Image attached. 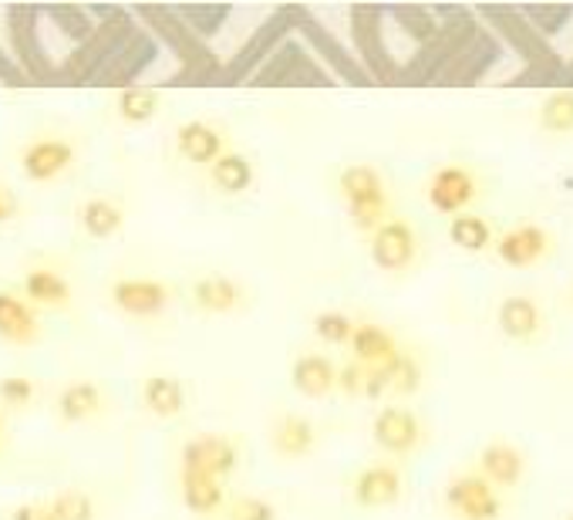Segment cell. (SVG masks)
Instances as JSON below:
<instances>
[{
    "label": "cell",
    "instance_id": "d4e9b609",
    "mask_svg": "<svg viewBox=\"0 0 573 520\" xmlns=\"http://www.w3.org/2000/svg\"><path fill=\"white\" fill-rule=\"evenodd\" d=\"M449 240L459 250H465V253H483V250L496 247L493 227L480 214H459V217H452L449 220Z\"/></svg>",
    "mask_w": 573,
    "mask_h": 520
},
{
    "label": "cell",
    "instance_id": "4fadbf2b",
    "mask_svg": "<svg viewBox=\"0 0 573 520\" xmlns=\"http://www.w3.org/2000/svg\"><path fill=\"white\" fill-rule=\"evenodd\" d=\"M351 351H354V361L364 369H388L392 361L401 355L395 335L382 325H361L357 322V332L351 338Z\"/></svg>",
    "mask_w": 573,
    "mask_h": 520
},
{
    "label": "cell",
    "instance_id": "d590c367",
    "mask_svg": "<svg viewBox=\"0 0 573 520\" xmlns=\"http://www.w3.org/2000/svg\"><path fill=\"white\" fill-rule=\"evenodd\" d=\"M37 520H58V517H55V510H51V503H41V510H37Z\"/></svg>",
    "mask_w": 573,
    "mask_h": 520
},
{
    "label": "cell",
    "instance_id": "ba28073f",
    "mask_svg": "<svg viewBox=\"0 0 573 520\" xmlns=\"http://www.w3.org/2000/svg\"><path fill=\"white\" fill-rule=\"evenodd\" d=\"M496 257L503 260L506 268H533L550 253V234L537 224H524L513 227L503 237H496Z\"/></svg>",
    "mask_w": 573,
    "mask_h": 520
},
{
    "label": "cell",
    "instance_id": "7402d4cb",
    "mask_svg": "<svg viewBox=\"0 0 573 520\" xmlns=\"http://www.w3.org/2000/svg\"><path fill=\"white\" fill-rule=\"evenodd\" d=\"M78 217H81L85 234L95 237V240H109V237H115V234L122 230V224H125V210H122V206H119L115 199H106V196H91V199H85Z\"/></svg>",
    "mask_w": 573,
    "mask_h": 520
},
{
    "label": "cell",
    "instance_id": "d6986e66",
    "mask_svg": "<svg viewBox=\"0 0 573 520\" xmlns=\"http://www.w3.org/2000/svg\"><path fill=\"white\" fill-rule=\"evenodd\" d=\"M142 402L159 420H176L186 409V389L176 376H148L142 386Z\"/></svg>",
    "mask_w": 573,
    "mask_h": 520
},
{
    "label": "cell",
    "instance_id": "30bf717a",
    "mask_svg": "<svg viewBox=\"0 0 573 520\" xmlns=\"http://www.w3.org/2000/svg\"><path fill=\"white\" fill-rule=\"evenodd\" d=\"M71 163H75V145L65 142V139H37L21 155V170L34 183L58 180Z\"/></svg>",
    "mask_w": 573,
    "mask_h": 520
},
{
    "label": "cell",
    "instance_id": "8992f818",
    "mask_svg": "<svg viewBox=\"0 0 573 520\" xmlns=\"http://www.w3.org/2000/svg\"><path fill=\"white\" fill-rule=\"evenodd\" d=\"M480 196V180L465 166H442L429 183V203L445 217L469 214V203Z\"/></svg>",
    "mask_w": 573,
    "mask_h": 520
},
{
    "label": "cell",
    "instance_id": "44dd1931",
    "mask_svg": "<svg viewBox=\"0 0 573 520\" xmlns=\"http://www.w3.org/2000/svg\"><path fill=\"white\" fill-rule=\"evenodd\" d=\"M253 180H256V170H253V163L246 160L243 152H223L220 160L210 166V183L223 193V196H240V193H246L250 186H253Z\"/></svg>",
    "mask_w": 573,
    "mask_h": 520
},
{
    "label": "cell",
    "instance_id": "83f0119b",
    "mask_svg": "<svg viewBox=\"0 0 573 520\" xmlns=\"http://www.w3.org/2000/svg\"><path fill=\"white\" fill-rule=\"evenodd\" d=\"M422 389V361L411 351H401L388 366V392L395 396H415Z\"/></svg>",
    "mask_w": 573,
    "mask_h": 520
},
{
    "label": "cell",
    "instance_id": "7a4b0ae2",
    "mask_svg": "<svg viewBox=\"0 0 573 520\" xmlns=\"http://www.w3.org/2000/svg\"><path fill=\"white\" fill-rule=\"evenodd\" d=\"M445 507L459 520H499L503 500L483 474H462L445 490Z\"/></svg>",
    "mask_w": 573,
    "mask_h": 520
},
{
    "label": "cell",
    "instance_id": "603a6c76",
    "mask_svg": "<svg viewBox=\"0 0 573 520\" xmlns=\"http://www.w3.org/2000/svg\"><path fill=\"white\" fill-rule=\"evenodd\" d=\"M24 301L41 307H65L71 304V284L51 268H34L24 278Z\"/></svg>",
    "mask_w": 573,
    "mask_h": 520
},
{
    "label": "cell",
    "instance_id": "5b68a950",
    "mask_svg": "<svg viewBox=\"0 0 573 520\" xmlns=\"http://www.w3.org/2000/svg\"><path fill=\"white\" fill-rule=\"evenodd\" d=\"M372 436H375V443L385 453L408 456V453L419 449V443H422V423H419V415H415L411 409H405V405H385L375 415Z\"/></svg>",
    "mask_w": 573,
    "mask_h": 520
},
{
    "label": "cell",
    "instance_id": "3957f363",
    "mask_svg": "<svg viewBox=\"0 0 573 520\" xmlns=\"http://www.w3.org/2000/svg\"><path fill=\"white\" fill-rule=\"evenodd\" d=\"M368 250L378 271L401 274L415 264V257H419V237H415V227L408 220H388L372 234Z\"/></svg>",
    "mask_w": 573,
    "mask_h": 520
},
{
    "label": "cell",
    "instance_id": "6da1fadb",
    "mask_svg": "<svg viewBox=\"0 0 573 520\" xmlns=\"http://www.w3.org/2000/svg\"><path fill=\"white\" fill-rule=\"evenodd\" d=\"M338 189L348 203L351 224L357 230L372 237L382 224H388L385 220L388 217V189H385V180L378 176V170L354 163L338 176Z\"/></svg>",
    "mask_w": 573,
    "mask_h": 520
},
{
    "label": "cell",
    "instance_id": "ffe728a7",
    "mask_svg": "<svg viewBox=\"0 0 573 520\" xmlns=\"http://www.w3.org/2000/svg\"><path fill=\"white\" fill-rule=\"evenodd\" d=\"M318 446V430L315 423L307 420V415H284V420L277 423L274 430V449L287 459H300L307 453H315Z\"/></svg>",
    "mask_w": 573,
    "mask_h": 520
},
{
    "label": "cell",
    "instance_id": "f546056e",
    "mask_svg": "<svg viewBox=\"0 0 573 520\" xmlns=\"http://www.w3.org/2000/svg\"><path fill=\"white\" fill-rule=\"evenodd\" d=\"M51 510H55L58 520H95V500L85 490H65L51 500Z\"/></svg>",
    "mask_w": 573,
    "mask_h": 520
},
{
    "label": "cell",
    "instance_id": "4316f807",
    "mask_svg": "<svg viewBox=\"0 0 573 520\" xmlns=\"http://www.w3.org/2000/svg\"><path fill=\"white\" fill-rule=\"evenodd\" d=\"M540 126L553 136L573 132V91H550L540 106Z\"/></svg>",
    "mask_w": 573,
    "mask_h": 520
},
{
    "label": "cell",
    "instance_id": "7c38bea8",
    "mask_svg": "<svg viewBox=\"0 0 573 520\" xmlns=\"http://www.w3.org/2000/svg\"><path fill=\"white\" fill-rule=\"evenodd\" d=\"M496 325L509 342H533L543 328V315L533 297L527 294H513L499 304L496 311Z\"/></svg>",
    "mask_w": 573,
    "mask_h": 520
},
{
    "label": "cell",
    "instance_id": "9a60e30c",
    "mask_svg": "<svg viewBox=\"0 0 573 520\" xmlns=\"http://www.w3.org/2000/svg\"><path fill=\"white\" fill-rule=\"evenodd\" d=\"M290 382L300 396L321 399L338 389V366L324 355H300L290 366Z\"/></svg>",
    "mask_w": 573,
    "mask_h": 520
},
{
    "label": "cell",
    "instance_id": "9c48e42d",
    "mask_svg": "<svg viewBox=\"0 0 573 520\" xmlns=\"http://www.w3.org/2000/svg\"><path fill=\"white\" fill-rule=\"evenodd\" d=\"M401 497V470L395 463H372L364 466L354 480V503L364 510L392 507Z\"/></svg>",
    "mask_w": 573,
    "mask_h": 520
},
{
    "label": "cell",
    "instance_id": "e575fe53",
    "mask_svg": "<svg viewBox=\"0 0 573 520\" xmlns=\"http://www.w3.org/2000/svg\"><path fill=\"white\" fill-rule=\"evenodd\" d=\"M37 510H41V503H21L11 510V520H37Z\"/></svg>",
    "mask_w": 573,
    "mask_h": 520
},
{
    "label": "cell",
    "instance_id": "8d00e7d4",
    "mask_svg": "<svg viewBox=\"0 0 573 520\" xmlns=\"http://www.w3.org/2000/svg\"><path fill=\"white\" fill-rule=\"evenodd\" d=\"M566 520H573V513H570V517H566Z\"/></svg>",
    "mask_w": 573,
    "mask_h": 520
},
{
    "label": "cell",
    "instance_id": "74e56055",
    "mask_svg": "<svg viewBox=\"0 0 573 520\" xmlns=\"http://www.w3.org/2000/svg\"><path fill=\"white\" fill-rule=\"evenodd\" d=\"M0 430H4V423H0Z\"/></svg>",
    "mask_w": 573,
    "mask_h": 520
},
{
    "label": "cell",
    "instance_id": "277c9868",
    "mask_svg": "<svg viewBox=\"0 0 573 520\" xmlns=\"http://www.w3.org/2000/svg\"><path fill=\"white\" fill-rule=\"evenodd\" d=\"M236 459H240V449L223 433H206L183 446V470H192V474H210L227 480L236 470Z\"/></svg>",
    "mask_w": 573,
    "mask_h": 520
},
{
    "label": "cell",
    "instance_id": "f1b7e54d",
    "mask_svg": "<svg viewBox=\"0 0 573 520\" xmlns=\"http://www.w3.org/2000/svg\"><path fill=\"white\" fill-rule=\"evenodd\" d=\"M354 332L357 322L344 315V311H321V315H315V335L328 345H351Z\"/></svg>",
    "mask_w": 573,
    "mask_h": 520
},
{
    "label": "cell",
    "instance_id": "e0dca14e",
    "mask_svg": "<svg viewBox=\"0 0 573 520\" xmlns=\"http://www.w3.org/2000/svg\"><path fill=\"white\" fill-rule=\"evenodd\" d=\"M183 503L199 513V517H213L227 507V490H223V480L220 477H210V474H192V470H183Z\"/></svg>",
    "mask_w": 573,
    "mask_h": 520
},
{
    "label": "cell",
    "instance_id": "8fae6325",
    "mask_svg": "<svg viewBox=\"0 0 573 520\" xmlns=\"http://www.w3.org/2000/svg\"><path fill=\"white\" fill-rule=\"evenodd\" d=\"M176 149H179V155H183L186 163L210 170V166L220 160V155L227 152V136H223L217 126H210V122L192 119V122H183V126H179V132H176Z\"/></svg>",
    "mask_w": 573,
    "mask_h": 520
},
{
    "label": "cell",
    "instance_id": "d6a6232c",
    "mask_svg": "<svg viewBox=\"0 0 573 520\" xmlns=\"http://www.w3.org/2000/svg\"><path fill=\"white\" fill-rule=\"evenodd\" d=\"M364 382H368V369L357 366L354 358L348 361V366L338 369V389L344 396H364Z\"/></svg>",
    "mask_w": 573,
    "mask_h": 520
},
{
    "label": "cell",
    "instance_id": "cb8c5ba5",
    "mask_svg": "<svg viewBox=\"0 0 573 520\" xmlns=\"http://www.w3.org/2000/svg\"><path fill=\"white\" fill-rule=\"evenodd\" d=\"M101 405H106V396L95 382H71L58 396V415L65 423H85L95 412H101Z\"/></svg>",
    "mask_w": 573,
    "mask_h": 520
},
{
    "label": "cell",
    "instance_id": "52a82bcc",
    "mask_svg": "<svg viewBox=\"0 0 573 520\" xmlns=\"http://www.w3.org/2000/svg\"><path fill=\"white\" fill-rule=\"evenodd\" d=\"M169 297H173L169 284L152 281V278H122L112 284V304L132 318L159 315V311H166Z\"/></svg>",
    "mask_w": 573,
    "mask_h": 520
},
{
    "label": "cell",
    "instance_id": "836d02e7",
    "mask_svg": "<svg viewBox=\"0 0 573 520\" xmlns=\"http://www.w3.org/2000/svg\"><path fill=\"white\" fill-rule=\"evenodd\" d=\"M18 210H21V203H18V196H14V189L0 183V224L14 220V217H18Z\"/></svg>",
    "mask_w": 573,
    "mask_h": 520
},
{
    "label": "cell",
    "instance_id": "484cf974",
    "mask_svg": "<svg viewBox=\"0 0 573 520\" xmlns=\"http://www.w3.org/2000/svg\"><path fill=\"white\" fill-rule=\"evenodd\" d=\"M119 116L132 126H142V122H152L159 116V91L152 88H125L119 95Z\"/></svg>",
    "mask_w": 573,
    "mask_h": 520
},
{
    "label": "cell",
    "instance_id": "5bb4252c",
    "mask_svg": "<svg viewBox=\"0 0 573 520\" xmlns=\"http://www.w3.org/2000/svg\"><path fill=\"white\" fill-rule=\"evenodd\" d=\"M480 474L496 487V490H509L524 480L527 474V456L519 453L516 446L509 443H489L483 453H480Z\"/></svg>",
    "mask_w": 573,
    "mask_h": 520
},
{
    "label": "cell",
    "instance_id": "ac0fdd59",
    "mask_svg": "<svg viewBox=\"0 0 573 520\" xmlns=\"http://www.w3.org/2000/svg\"><path fill=\"white\" fill-rule=\"evenodd\" d=\"M192 304H196L199 311H206V315H227V311H233V307L243 304V291H240L236 281L220 278V274L199 278V281L192 284Z\"/></svg>",
    "mask_w": 573,
    "mask_h": 520
},
{
    "label": "cell",
    "instance_id": "1f68e13d",
    "mask_svg": "<svg viewBox=\"0 0 573 520\" xmlns=\"http://www.w3.org/2000/svg\"><path fill=\"white\" fill-rule=\"evenodd\" d=\"M34 399V382L24 376H11V379H0V402L11 405V409H24Z\"/></svg>",
    "mask_w": 573,
    "mask_h": 520
},
{
    "label": "cell",
    "instance_id": "2e32d148",
    "mask_svg": "<svg viewBox=\"0 0 573 520\" xmlns=\"http://www.w3.org/2000/svg\"><path fill=\"white\" fill-rule=\"evenodd\" d=\"M0 338L14 345H31L37 338V315L31 301L0 291Z\"/></svg>",
    "mask_w": 573,
    "mask_h": 520
},
{
    "label": "cell",
    "instance_id": "4dcf8cb0",
    "mask_svg": "<svg viewBox=\"0 0 573 520\" xmlns=\"http://www.w3.org/2000/svg\"><path fill=\"white\" fill-rule=\"evenodd\" d=\"M227 520H277V507L264 497H236L227 503Z\"/></svg>",
    "mask_w": 573,
    "mask_h": 520
}]
</instances>
